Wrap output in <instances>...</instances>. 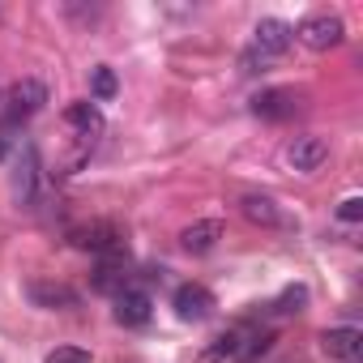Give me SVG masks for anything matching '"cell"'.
<instances>
[{
  "label": "cell",
  "mask_w": 363,
  "mask_h": 363,
  "mask_svg": "<svg viewBox=\"0 0 363 363\" xmlns=\"http://www.w3.org/2000/svg\"><path fill=\"white\" fill-rule=\"evenodd\" d=\"M65 120H69L82 137H90V141L103 133V111H99L94 103H69V107H65Z\"/></svg>",
  "instance_id": "16"
},
{
  "label": "cell",
  "mask_w": 363,
  "mask_h": 363,
  "mask_svg": "<svg viewBox=\"0 0 363 363\" xmlns=\"http://www.w3.org/2000/svg\"><path fill=\"white\" fill-rule=\"evenodd\" d=\"M116 90H120L116 73H111V69H94V77H90V94H94L99 103H107V99H116Z\"/></svg>",
  "instance_id": "18"
},
{
  "label": "cell",
  "mask_w": 363,
  "mask_h": 363,
  "mask_svg": "<svg viewBox=\"0 0 363 363\" xmlns=\"http://www.w3.org/2000/svg\"><path fill=\"white\" fill-rule=\"evenodd\" d=\"M286 162H291V171L312 175V171H320V167L329 162V141H325V137H316V133L295 137V141L286 145Z\"/></svg>",
  "instance_id": "7"
},
{
  "label": "cell",
  "mask_w": 363,
  "mask_h": 363,
  "mask_svg": "<svg viewBox=\"0 0 363 363\" xmlns=\"http://www.w3.org/2000/svg\"><path fill=\"white\" fill-rule=\"evenodd\" d=\"M291 43H295V30H291L282 18H261L257 30H252V43H248L244 56H240V73H244V77L265 73L274 60H282V56L291 52Z\"/></svg>",
  "instance_id": "1"
},
{
  "label": "cell",
  "mask_w": 363,
  "mask_h": 363,
  "mask_svg": "<svg viewBox=\"0 0 363 363\" xmlns=\"http://www.w3.org/2000/svg\"><path fill=\"white\" fill-rule=\"evenodd\" d=\"M291 30H295V39H299L308 52H329V48H337L342 35H346V26H342L337 13H312V18H303V22L291 26Z\"/></svg>",
  "instance_id": "4"
},
{
  "label": "cell",
  "mask_w": 363,
  "mask_h": 363,
  "mask_svg": "<svg viewBox=\"0 0 363 363\" xmlns=\"http://www.w3.org/2000/svg\"><path fill=\"white\" fill-rule=\"evenodd\" d=\"M171 308H175L179 320H206V316H214L218 299H214L210 286H201V282H184V286H175Z\"/></svg>",
  "instance_id": "6"
},
{
  "label": "cell",
  "mask_w": 363,
  "mask_h": 363,
  "mask_svg": "<svg viewBox=\"0 0 363 363\" xmlns=\"http://www.w3.org/2000/svg\"><path fill=\"white\" fill-rule=\"evenodd\" d=\"M320 346H325V354H329V359L359 363V359H363V329H354V325L325 329V333H320Z\"/></svg>",
  "instance_id": "9"
},
{
  "label": "cell",
  "mask_w": 363,
  "mask_h": 363,
  "mask_svg": "<svg viewBox=\"0 0 363 363\" xmlns=\"http://www.w3.org/2000/svg\"><path fill=\"white\" fill-rule=\"evenodd\" d=\"M30 303L35 308H48V312H60V308H77V291L69 282H52V278H39L30 282Z\"/></svg>",
  "instance_id": "10"
},
{
  "label": "cell",
  "mask_w": 363,
  "mask_h": 363,
  "mask_svg": "<svg viewBox=\"0 0 363 363\" xmlns=\"http://www.w3.org/2000/svg\"><path fill=\"white\" fill-rule=\"evenodd\" d=\"M150 316H154V299H150V291L128 286V291L116 295V320H120V325L141 329V325H150Z\"/></svg>",
  "instance_id": "8"
},
{
  "label": "cell",
  "mask_w": 363,
  "mask_h": 363,
  "mask_svg": "<svg viewBox=\"0 0 363 363\" xmlns=\"http://www.w3.org/2000/svg\"><path fill=\"white\" fill-rule=\"evenodd\" d=\"M43 363H90V350H82V346H56Z\"/></svg>",
  "instance_id": "19"
},
{
  "label": "cell",
  "mask_w": 363,
  "mask_h": 363,
  "mask_svg": "<svg viewBox=\"0 0 363 363\" xmlns=\"http://www.w3.org/2000/svg\"><path fill=\"white\" fill-rule=\"evenodd\" d=\"M9 184H13V201H18L22 210H39V201H43V162H39V150H35L30 141L18 145Z\"/></svg>",
  "instance_id": "2"
},
{
  "label": "cell",
  "mask_w": 363,
  "mask_h": 363,
  "mask_svg": "<svg viewBox=\"0 0 363 363\" xmlns=\"http://www.w3.org/2000/svg\"><path fill=\"white\" fill-rule=\"evenodd\" d=\"M43 107H48V86H43L39 77H22V82H13L9 94H5V120H9V124L30 120V116H39Z\"/></svg>",
  "instance_id": "5"
},
{
  "label": "cell",
  "mask_w": 363,
  "mask_h": 363,
  "mask_svg": "<svg viewBox=\"0 0 363 363\" xmlns=\"http://www.w3.org/2000/svg\"><path fill=\"white\" fill-rule=\"evenodd\" d=\"M69 244L82 248V252H99V257H124V231L107 218H94V223H82L69 231Z\"/></svg>",
  "instance_id": "3"
},
{
  "label": "cell",
  "mask_w": 363,
  "mask_h": 363,
  "mask_svg": "<svg viewBox=\"0 0 363 363\" xmlns=\"http://www.w3.org/2000/svg\"><path fill=\"white\" fill-rule=\"evenodd\" d=\"M240 214H244L252 227H286L278 201L265 197V193H248V197H240Z\"/></svg>",
  "instance_id": "13"
},
{
  "label": "cell",
  "mask_w": 363,
  "mask_h": 363,
  "mask_svg": "<svg viewBox=\"0 0 363 363\" xmlns=\"http://www.w3.org/2000/svg\"><path fill=\"white\" fill-rule=\"evenodd\" d=\"M90 286L99 295H120L128 291V261L124 257H103V265L90 274Z\"/></svg>",
  "instance_id": "14"
},
{
  "label": "cell",
  "mask_w": 363,
  "mask_h": 363,
  "mask_svg": "<svg viewBox=\"0 0 363 363\" xmlns=\"http://www.w3.org/2000/svg\"><path fill=\"white\" fill-rule=\"evenodd\" d=\"M252 111H257L261 120H286V116L299 111V94H295V90H261V94L252 99Z\"/></svg>",
  "instance_id": "12"
},
{
  "label": "cell",
  "mask_w": 363,
  "mask_h": 363,
  "mask_svg": "<svg viewBox=\"0 0 363 363\" xmlns=\"http://www.w3.org/2000/svg\"><path fill=\"white\" fill-rule=\"evenodd\" d=\"M248 325H235V329H227V333H218L214 337V346L201 354V363H227V359H240L244 354V342H248Z\"/></svg>",
  "instance_id": "15"
},
{
  "label": "cell",
  "mask_w": 363,
  "mask_h": 363,
  "mask_svg": "<svg viewBox=\"0 0 363 363\" xmlns=\"http://www.w3.org/2000/svg\"><path fill=\"white\" fill-rule=\"evenodd\" d=\"M0 116H5V94H0Z\"/></svg>",
  "instance_id": "21"
},
{
  "label": "cell",
  "mask_w": 363,
  "mask_h": 363,
  "mask_svg": "<svg viewBox=\"0 0 363 363\" xmlns=\"http://www.w3.org/2000/svg\"><path fill=\"white\" fill-rule=\"evenodd\" d=\"M303 303H308V286H303V282H295V286H286V291L278 295V303H274V312H282V316H291V312H303Z\"/></svg>",
  "instance_id": "17"
},
{
  "label": "cell",
  "mask_w": 363,
  "mask_h": 363,
  "mask_svg": "<svg viewBox=\"0 0 363 363\" xmlns=\"http://www.w3.org/2000/svg\"><path fill=\"white\" fill-rule=\"evenodd\" d=\"M218 240H223V223H218V218H201V223H193V227L179 231V248L193 252V257L214 252V248H218Z\"/></svg>",
  "instance_id": "11"
},
{
  "label": "cell",
  "mask_w": 363,
  "mask_h": 363,
  "mask_svg": "<svg viewBox=\"0 0 363 363\" xmlns=\"http://www.w3.org/2000/svg\"><path fill=\"white\" fill-rule=\"evenodd\" d=\"M337 218H342V223H359V218H363V197H346V201L337 206Z\"/></svg>",
  "instance_id": "20"
}]
</instances>
